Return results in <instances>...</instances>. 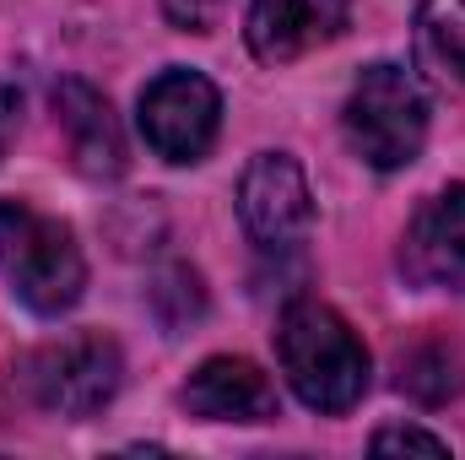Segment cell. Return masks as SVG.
<instances>
[{
	"label": "cell",
	"mask_w": 465,
	"mask_h": 460,
	"mask_svg": "<svg viewBox=\"0 0 465 460\" xmlns=\"http://www.w3.org/2000/svg\"><path fill=\"white\" fill-rule=\"evenodd\" d=\"M16 125H22V93H16L11 82H0V157L11 152V135H16Z\"/></svg>",
	"instance_id": "2e32d148"
},
{
	"label": "cell",
	"mask_w": 465,
	"mask_h": 460,
	"mask_svg": "<svg viewBox=\"0 0 465 460\" xmlns=\"http://www.w3.org/2000/svg\"><path fill=\"white\" fill-rule=\"evenodd\" d=\"M238 217L260 249L282 255V249L303 244V233L314 228V190H309L303 163L292 152L249 157V168L238 179Z\"/></svg>",
	"instance_id": "8992f818"
},
{
	"label": "cell",
	"mask_w": 465,
	"mask_h": 460,
	"mask_svg": "<svg viewBox=\"0 0 465 460\" xmlns=\"http://www.w3.org/2000/svg\"><path fill=\"white\" fill-rule=\"evenodd\" d=\"M146 304H152V315L163 320V331L179 336L184 325H195V320L206 315V287H201V276H195L190 265H163V271L152 276V287H146Z\"/></svg>",
	"instance_id": "4fadbf2b"
},
{
	"label": "cell",
	"mask_w": 465,
	"mask_h": 460,
	"mask_svg": "<svg viewBox=\"0 0 465 460\" xmlns=\"http://www.w3.org/2000/svg\"><path fill=\"white\" fill-rule=\"evenodd\" d=\"M351 16V0H249V55L260 65H292L309 49L331 44Z\"/></svg>",
	"instance_id": "9c48e42d"
},
{
	"label": "cell",
	"mask_w": 465,
	"mask_h": 460,
	"mask_svg": "<svg viewBox=\"0 0 465 460\" xmlns=\"http://www.w3.org/2000/svg\"><path fill=\"white\" fill-rule=\"evenodd\" d=\"M417 71L444 87H465V0H417L411 22Z\"/></svg>",
	"instance_id": "8fae6325"
},
{
	"label": "cell",
	"mask_w": 465,
	"mask_h": 460,
	"mask_svg": "<svg viewBox=\"0 0 465 460\" xmlns=\"http://www.w3.org/2000/svg\"><path fill=\"white\" fill-rule=\"evenodd\" d=\"M179 401L201 423H271V417H282L276 385L249 357H206L184 379Z\"/></svg>",
	"instance_id": "30bf717a"
},
{
	"label": "cell",
	"mask_w": 465,
	"mask_h": 460,
	"mask_svg": "<svg viewBox=\"0 0 465 460\" xmlns=\"http://www.w3.org/2000/svg\"><path fill=\"white\" fill-rule=\"evenodd\" d=\"M27 390L44 412L54 417H98L109 401L119 395V379H124V357H119V342L104 336V331H82V336H65V342L38 346L27 363Z\"/></svg>",
	"instance_id": "277c9868"
},
{
	"label": "cell",
	"mask_w": 465,
	"mask_h": 460,
	"mask_svg": "<svg viewBox=\"0 0 465 460\" xmlns=\"http://www.w3.org/2000/svg\"><path fill=\"white\" fill-rule=\"evenodd\" d=\"M0 282L33 309V315H65L76 309L87 287V260L76 233L60 217L33 212L27 201H0Z\"/></svg>",
	"instance_id": "7a4b0ae2"
},
{
	"label": "cell",
	"mask_w": 465,
	"mask_h": 460,
	"mask_svg": "<svg viewBox=\"0 0 465 460\" xmlns=\"http://www.w3.org/2000/svg\"><path fill=\"white\" fill-rule=\"evenodd\" d=\"M223 130V93L201 71H163L141 93V135L168 163H201Z\"/></svg>",
	"instance_id": "5b68a950"
},
{
	"label": "cell",
	"mask_w": 465,
	"mask_h": 460,
	"mask_svg": "<svg viewBox=\"0 0 465 460\" xmlns=\"http://www.w3.org/2000/svg\"><path fill=\"white\" fill-rule=\"evenodd\" d=\"M276 357L309 412H351L373 374L362 336L320 298L287 304V315L276 325Z\"/></svg>",
	"instance_id": "6da1fadb"
},
{
	"label": "cell",
	"mask_w": 465,
	"mask_h": 460,
	"mask_svg": "<svg viewBox=\"0 0 465 460\" xmlns=\"http://www.w3.org/2000/svg\"><path fill=\"white\" fill-rule=\"evenodd\" d=\"M401 390L439 406V401H455L465 390V352L455 342H417L411 352H401Z\"/></svg>",
	"instance_id": "7c38bea8"
},
{
	"label": "cell",
	"mask_w": 465,
	"mask_h": 460,
	"mask_svg": "<svg viewBox=\"0 0 465 460\" xmlns=\"http://www.w3.org/2000/svg\"><path fill=\"white\" fill-rule=\"evenodd\" d=\"M49 104H54V125L65 135L71 163L87 179H119L124 163H130V146H124L114 104L93 82H82V76H60L54 93H49Z\"/></svg>",
	"instance_id": "ba28073f"
},
{
	"label": "cell",
	"mask_w": 465,
	"mask_h": 460,
	"mask_svg": "<svg viewBox=\"0 0 465 460\" xmlns=\"http://www.w3.org/2000/svg\"><path fill=\"white\" fill-rule=\"evenodd\" d=\"M223 5H228V0H163V16H168L179 33H212V22H217Z\"/></svg>",
	"instance_id": "9a60e30c"
},
{
	"label": "cell",
	"mask_w": 465,
	"mask_h": 460,
	"mask_svg": "<svg viewBox=\"0 0 465 460\" xmlns=\"http://www.w3.org/2000/svg\"><path fill=\"white\" fill-rule=\"evenodd\" d=\"M401 271L417 287L465 293V185H450L417 206L401 238Z\"/></svg>",
	"instance_id": "52a82bcc"
},
{
	"label": "cell",
	"mask_w": 465,
	"mask_h": 460,
	"mask_svg": "<svg viewBox=\"0 0 465 460\" xmlns=\"http://www.w3.org/2000/svg\"><path fill=\"white\" fill-rule=\"evenodd\" d=\"M341 130H347V146L379 174H395V168H411L422 141H428V93L422 82L406 71V65H368L347 93V109H341Z\"/></svg>",
	"instance_id": "3957f363"
},
{
	"label": "cell",
	"mask_w": 465,
	"mask_h": 460,
	"mask_svg": "<svg viewBox=\"0 0 465 460\" xmlns=\"http://www.w3.org/2000/svg\"><path fill=\"white\" fill-rule=\"evenodd\" d=\"M373 455H450V439H439L428 428H379Z\"/></svg>",
	"instance_id": "5bb4252c"
}]
</instances>
